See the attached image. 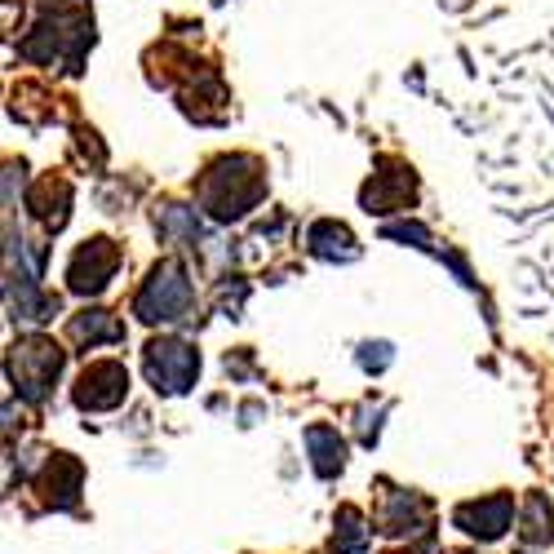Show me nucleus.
I'll use <instances>...</instances> for the list:
<instances>
[{"label":"nucleus","mask_w":554,"mask_h":554,"mask_svg":"<svg viewBox=\"0 0 554 554\" xmlns=\"http://www.w3.org/2000/svg\"><path fill=\"white\" fill-rule=\"evenodd\" d=\"M120 253L111 249V240H89L85 249L71 258V289L76 293H98L107 289V280L116 275Z\"/></svg>","instance_id":"5"},{"label":"nucleus","mask_w":554,"mask_h":554,"mask_svg":"<svg viewBox=\"0 0 554 554\" xmlns=\"http://www.w3.org/2000/svg\"><path fill=\"white\" fill-rule=\"evenodd\" d=\"M71 333H76V342H111V337H120V324L111 320L107 311H85L71 320Z\"/></svg>","instance_id":"8"},{"label":"nucleus","mask_w":554,"mask_h":554,"mask_svg":"<svg viewBox=\"0 0 554 554\" xmlns=\"http://www.w3.org/2000/svg\"><path fill=\"white\" fill-rule=\"evenodd\" d=\"M523 537L554 541V510L546 506V497H528V506H523Z\"/></svg>","instance_id":"9"},{"label":"nucleus","mask_w":554,"mask_h":554,"mask_svg":"<svg viewBox=\"0 0 554 554\" xmlns=\"http://www.w3.org/2000/svg\"><path fill=\"white\" fill-rule=\"evenodd\" d=\"M306 444H311L315 470H320V475H333V470H342V439H337V430L311 426V430H306Z\"/></svg>","instance_id":"7"},{"label":"nucleus","mask_w":554,"mask_h":554,"mask_svg":"<svg viewBox=\"0 0 554 554\" xmlns=\"http://www.w3.org/2000/svg\"><path fill=\"white\" fill-rule=\"evenodd\" d=\"M187 302H191V289H187V275H182V266L178 262H164L151 271V280L142 284V293H138V315L142 320H178L182 311H187Z\"/></svg>","instance_id":"1"},{"label":"nucleus","mask_w":554,"mask_h":554,"mask_svg":"<svg viewBox=\"0 0 554 554\" xmlns=\"http://www.w3.org/2000/svg\"><path fill=\"white\" fill-rule=\"evenodd\" d=\"M125 391H129L125 364H116V359H98V364H89L85 373H80L76 404L80 408H116L120 399H125Z\"/></svg>","instance_id":"4"},{"label":"nucleus","mask_w":554,"mask_h":554,"mask_svg":"<svg viewBox=\"0 0 554 554\" xmlns=\"http://www.w3.org/2000/svg\"><path fill=\"white\" fill-rule=\"evenodd\" d=\"M58 368H63V351L54 342H45V337H32V342L14 346V355H9V373H14L18 391L27 399L45 395L49 382L58 377Z\"/></svg>","instance_id":"2"},{"label":"nucleus","mask_w":554,"mask_h":554,"mask_svg":"<svg viewBox=\"0 0 554 554\" xmlns=\"http://www.w3.org/2000/svg\"><path fill=\"white\" fill-rule=\"evenodd\" d=\"M147 373H151V382H156V391L178 395V391H187V386L196 382L200 355L191 351V346H182V342H151L147 346Z\"/></svg>","instance_id":"3"},{"label":"nucleus","mask_w":554,"mask_h":554,"mask_svg":"<svg viewBox=\"0 0 554 554\" xmlns=\"http://www.w3.org/2000/svg\"><path fill=\"white\" fill-rule=\"evenodd\" d=\"M510 515H515V501H510V497L475 501V506L457 510V528H466L470 537H479V541H497L501 532L510 528Z\"/></svg>","instance_id":"6"},{"label":"nucleus","mask_w":554,"mask_h":554,"mask_svg":"<svg viewBox=\"0 0 554 554\" xmlns=\"http://www.w3.org/2000/svg\"><path fill=\"white\" fill-rule=\"evenodd\" d=\"M342 537H333V546H337V554H351V550H359L368 541V532H364V519H359V510H351L346 506L342 515Z\"/></svg>","instance_id":"10"}]
</instances>
